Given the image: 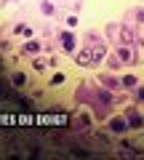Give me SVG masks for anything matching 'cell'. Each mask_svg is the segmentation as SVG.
Segmentation results:
<instances>
[{"instance_id":"1","label":"cell","mask_w":144,"mask_h":160,"mask_svg":"<svg viewBox=\"0 0 144 160\" xmlns=\"http://www.w3.org/2000/svg\"><path fill=\"white\" fill-rule=\"evenodd\" d=\"M0 96H3V99H16L11 93V88H6V83H0Z\"/></svg>"},{"instance_id":"2","label":"cell","mask_w":144,"mask_h":160,"mask_svg":"<svg viewBox=\"0 0 144 160\" xmlns=\"http://www.w3.org/2000/svg\"><path fill=\"white\" fill-rule=\"evenodd\" d=\"M112 131H126V123H123V120H112Z\"/></svg>"},{"instance_id":"3","label":"cell","mask_w":144,"mask_h":160,"mask_svg":"<svg viewBox=\"0 0 144 160\" xmlns=\"http://www.w3.org/2000/svg\"><path fill=\"white\" fill-rule=\"evenodd\" d=\"M62 43H64V48H67V51H69L72 46H75V40H72V35H64V38H62Z\"/></svg>"}]
</instances>
